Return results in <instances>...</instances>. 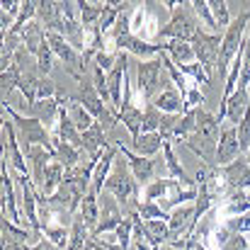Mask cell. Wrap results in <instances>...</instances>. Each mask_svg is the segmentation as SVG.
<instances>
[{
    "mask_svg": "<svg viewBox=\"0 0 250 250\" xmlns=\"http://www.w3.org/2000/svg\"><path fill=\"white\" fill-rule=\"evenodd\" d=\"M114 42H117V49H119V51H129V54H134V56H141V61H144L146 56H156V54L163 51V46L146 44L144 39L134 37L131 32H129V34H122V37H114Z\"/></svg>",
    "mask_w": 250,
    "mask_h": 250,
    "instance_id": "obj_10",
    "label": "cell"
},
{
    "mask_svg": "<svg viewBox=\"0 0 250 250\" xmlns=\"http://www.w3.org/2000/svg\"><path fill=\"white\" fill-rule=\"evenodd\" d=\"M248 166H250V148H248Z\"/></svg>",
    "mask_w": 250,
    "mask_h": 250,
    "instance_id": "obj_38",
    "label": "cell"
},
{
    "mask_svg": "<svg viewBox=\"0 0 250 250\" xmlns=\"http://www.w3.org/2000/svg\"><path fill=\"white\" fill-rule=\"evenodd\" d=\"M194 5V12L204 20V24L209 27V29H214V32H219V27H216V22H214V15H211V7H209V2H192Z\"/></svg>",
    "mask_w": 250,
    "mask_h": 250,
    "instance_id": "obj_34",
    "label": "cell"
},
{
    "mask_svg": "<svg viewBox=\"0 0 250 250\" xmlns=\"http://www.w3.org/2000/svg\"><path fill=\"white\" fill-rule=\"evenodd\" d=\"M117 146H109L107 151H104V156L97 161V167H95V177H92V192L100 197L102 194V189H104V182H107V172H109V167L114 163V158H117Z\"/></svg>",
    "mask_w": 250,
    "mask_h": 250,
    "instance_id": "obj_15",
    "label": "cell"
},
{
    "mask_svg": "<svg viewBox=\"0 0 250 250\" xmlns=\"http://www.w3.org/2000/svg\"><path fill=\"white\" fill-rule=\"evenodd\" d=\"M2 216H10V221H20L17 214V202H15V192H12V180L7 175V158H2Z\"/></svg>",
    "mask_w": 250,
    "mask_h": 250,
    "instance_id": "obj_16",
    "label": "cell"
},
{
    "mask_svg": "<svg viewBox=\"0 0 250 250\" xmlns=\"http://www.w3.org/2000/svg\"><path fill=\"white\" fill-rule=\"evenodd\" d=\"M241 153L238 146V131L236 126H226L219 136V146H216V167H226L236 161V156Z\"/></svg>",
    "mask_w": 250,
    "mask_h": 250,
    "instance_id": "obj_8",
    "label": "cell"
},
{
    "mask_svg": "<svg viewBox=\"0 0 250 250\" xmlns=\"http://www.w3.org/2000/svg\"><path fill=\"white\" fill-rule=\"evenodd\" d=\"M236 131H238V146H241V151H248L250 148V109H248V114L241 119V124L236 126Z\"/></svg>",
    "mask_w": 250,
    "mask_h": 250,
    "instance_id": "obj_33",
    "label": "cell"
},
{
    "mask_svg": "<svg viewBox=\"0 0 250 250\" xmlns=\"http://www.w3.org/2000/svg\"><path fill=\"white\" fill-rule=\"evenodd\" d=\"M161 66L163 61H139L136 63V78H139V92L144 100H153L156 92H161Z\"/></svg>",
    "mask_w": 250,
    "mask_h": 250,
    "instance_id": "obj_6",
    "label": "cell"
},
{
    "mask_svg": "<svg viewBox=\"0 0 250 250\" xmlns=\"http://www.w3.org/2000/svg\"><path fill=\"white\" fill-rule=\"evenodd\" d=\"M122 78H126V54L119 51V59L114 63V68L109 71V78H107V87H109V100L117 109H122Z\"/></svg>",
    "mask_w": 250,
    "mask_h": 250,
    "instance_id": "obj_12",
    "label": "cell"
},
{
    "mask_svg": "<svg viewBox=\"0 0 250 250\" xmlns=\"http://www.w3.org/2000/svg\"><path fill=\"white\" fill-rule=\"evenodd\" d=\"M2 131H5V136H7V151H10V161H12V166L17 167L22 175H27V166H24V161H22L20 151H17V141H15L12 122H2ZM7 151H5V153H7Z\"/></svg>",
    "mask_w": 250,
    "mask_h": 250,
    "instance_id": "obj_20",
    "label": "cell"
},
{
    "mask_svg": "<svg viewBox=\"0 0 250 250\" xmlns=\"http://www.w3.org/2000/svg\"><path fill=\"white\" fill-rule=\"evenodd\" d=\"M54 63V51H51V46H49V42L39 49V54H37V68H39V73L42 76H49L51 73V66Z\"/></svg>",
    "mask_w": 250,
    "mask_h": 250,
    "instance_id": "obj_30",
    "label": "cell"
},
{
    "mask_svg": "<svg viewBox=\"0 0 250 250\" xmlns=\"http://www.w3.org/2000/svg\"><path fill=\"white\" fill-rule=\"evenodd\" d=\"M66 112H68V117L73 119V124L78 126V131L83 134V131H87L92 124H95V119H92V114L85 109V107H81V102H71V104H66Z\"/></svg>",
    "mask_w": 250,
    "mask_h": 250,
    "instance_id": "obj_21",
    "label": "cell"
},
{
    "mask_svg": "<svg viewBox=\"0 0 250 250\" xmlns=\"http://www.w3.org/2000/svg\"><path fill=\"white\" fill-rule=\"evenodd\" d=\"M221 250H248V238H246L243 233H236Z\"/></svg>",
    "mask_w": 250,
    "mask_h": 250,
    "instance_id": "obj_35",
    "label": "cell"
},
{
    "mask_svg": "<svg viewBox=\"0 0 250 250\" xmlns=\"http://www.w3.org/2000/svg\"><path fill=\"white\" fill-rule=\"evenodd\" d=\"M161 144H166V141H163V136L156 131V134H144V136H139V139H136V144H134V148H136L144 158H148V156L158 153Z\"/></svg>",
    "mask_w": 250,
    "mask_h": 250,
    "instance_id": "obj_24",
    "label": "cell"
},
{
    "mask_svg": "<svg viewBox=\"0 0 250 250\" xmlns=\"http://www.w3.org/2000/svg\"><path fill=\"white\" fill-rule=\"evenodd\" d=\"M122 114V124L126 126V131L131 134V144H136V139L141 136V124H144V112L134 104H124L119 109Z\"/></svg>",
    "mask_w": 250,
    "mask_h": 250,
    "instance_id": "obj_17",
    "label": "cell"
},
{
    "mask_svg": "<svg viewBox=\"0 0 250 250\" xmlns=\"http://www.w3.org/2000/svg\"><path fill=\"white\" fill-rule=\"evenodd\" d=\"M87 241H90V236H87L83 219L76 216L73 224H71V241H68V248L66 250H85L87 248Z\"/></svg>",
    "mask_w": 250,
    "mask_h": 250,
    "instance_id": "obj_22",
    "label": "cell"
},
{
    "mask_svg": "<svg viewBox=\"0 0 250 250\" xmlns=\"http://www.w3.org/2000/svg\"><path fill=\"white\" fill-rule=\"evenodd\" d=\"M153 107L161 109L163 114H180V112L187 109V107H185V97H180V92L172 90V87H166V90H161V92L156 95Z\"/></svg>",
    "mask_w": 250,
    "mask_h": 250,
    "instance_id": "obj_14",
    "label": "cell"
},
{
    "mask_svg": "<svg viewBox=\"0 0 250 250\" xmlns=\"http://www.w3.org/2000/svg\"><path fill=\"white\" fill-rule=\"evenodd\" d=\"M161 122H163V112L161 109H156L153 104L146 109V114H144V124H141V131L144 134H156L158 129H161Z\"/></svg>",
    "mask_w": 250,
    "mask_h": 250,
    "instance_id": "obj_26",
    "label": "cell"
},
{
    "mask_svg": "<svg viewBox=\"0 0 250 250\" xmlns=\"http://www.w3.org/2000/svg\"><path fill=\"white\" fill-rule=\"evenodd\" d=\"M104 189L112 192L117 197V202L122 204V211H124V219L126 216H134L139 211V185H136V177L129 175V170L124 163H114V172L107 177L104 182Z\"/></svg>",
    "mask_w": 250,
    "mask_h": 250,
    "instance_id": "obj_1",
    "label": "cell"
},
{
    "mask_svg": "<svg viewBox=\"0 0 250 250\" xmlns=\"http://www.w3.org/2000/svg\"><path fill=\"white\" fill-rule=\"evenodd\" d=\"M226 187L233 192V189H250V166H248V158H236L231 166L226 167H219ZM229 192V194H231Z\"/></svg>",
    "mask_w": 250,
    "mask_h": 250,
    "instance_id": "obj_9",
    "label": "cell"
},
{
    "mask_svg": "<svg viewBox=\"0 0 250 250\" xmlns=\"http://www.w3.org/2000/svg\"><path fill=\"white\" fill-rule=\"evenodd\" d=\"M5 112L7 117H12L20 126V134H22V141H24V148L27 146H46V148H54L51 146V139H49V131L44 129V124L37 119V117H20L7 102H5Z\"/></svg>",
    "mask_w": 250,
    "mask_h": 250,
    "instance_id": "obj_3",
    "label": "cell"
},
{
    "mask_svg": "<svg viewBox=\"0 0 250 250\" xmlns=\"http://www.w3.org/2000/svg\"><path fill=\"white\" fill-rule=\"evenodd\" d=\"M29 112H32L39 122H46V124H49L54 117H59V114H61V107H59L54 100H37V102L32 104V109H29Z\"/></svg>",
    "mask_w": 250,
    "mask_h": 250,
    "instance_id": "obj_23",
    "label": "cell"
},
{
    "mask_svg": "<svg viewBox=\"0 0 250 250\" xmlns=\"http://www.w3.org/2000/svg\"><path fill=\"white\" fill-rule=\"evenodd\" d=\"M163 51L175 59V63H180V68L182 66H192V61L197 59L192 44H187V42H170V44L163 46Z\"/></svg>",
    "mask_w": 250,
    "mask_h": 250,
    "instance_id": "obj_19",
    "label": "cell"
},
{
    "mask_svg": "<svg viewBox=\"0 0 250 250\" xmlns=\"http://www.w3.org/2000/svg\"><path fill=\"white\" fill-rule=\"evenodd\" d=\"M158 34L161 37H172L177 42H192L199 34V27H197V20L192 17V12L182 7V10L175 12V17L167 22Z\"/></svg>",
    "mask_w": 250,
    "mask_h": 250,
    "instance_id": "obj_5",
    "label": "cell"
},
{
    "mask_svg": "<svg viewBox=\"0 0 250 250\" xmlns=\"http://www.w3.org/2000/svg\"><path fill=\"white\" fill-rule=\"evenodd\" d=\"M42 233H44L54 246H59V248H66V241H71L63 226H44V229H42Z\"/></svg>",
    "mask_w": 250,
    "mask_h": 250,
    "instance_id": "obj_31",
    "label": "cell"
},
{
    "mask_svg": "<svg viewBox=\"0 0 250 250\" xmlns=\"http://www.w3.org/2000/svg\"><path fill=\"white\" fill-rule=\"evenodd\" d=\"M73 100H76V102H81V104H85V109H87L92 117H97V119H102V117L107 114V107H102V100H100V95H97L95 85L87 83L85 78L78 83V92L73 95Z\"/></svg>",
    "mask_w": 250,
    "mask_h": 250,
    "instance_id": "obj_11",
    "label": "cell"
},
{
    "mask_svg": "<svg viewBox=\"0 0 250 250\" xmlns=\"http://www.w3.org/2000/svg\"><path fill=\"white\" fill-rule=\"evenodd\" d=\"M221 37L219 34H214V37H209V34H204V32H199L194 39H192V49H194V56L202 61V66H204V71L207 73H211L214 71V66H219V54H221Z\"/></svg>",
    "mask_w": 250,
    "mask_h": 250,
    "instance_id": "obj_7",
    "label": "cell"
},
{
    "mask_svg": "<svg viewBox=\"0 0 250 250\" xmlns=\"http://www.w3.org/2000/svg\"><path fill=\"white\" fill-rule=\"evenodd\" d=\"M172 180H158V182H153V185H148V189H146V202H153V199H158V197H163L167 189H172Z\"/></svg>",
    "mask_w": 250,
    "mask_h": 250,
    "instance_id": "obj_32",
    "label": "cell"
},
{
    "mask_svg": "<svg viewBox=\"0 0 250 250\" xmlns=\"http://www.w3.org/2000/svg\"><path fill=\"white\" fill-rule=\"evenodd\" d=\"M163 151H166V166H167V170L177 177V180H182V185H187V187H194V180H189L187 177V172L182 170V167L177 166V158L172 156V148H170V144H163Z\"/></svg>",
    "mask_w": 250,
    "mask_h": 250,
    "instance_id": "obj_25",
    "label": "cell"
},
{
    "mask_svg": "<svg viewBox=\"0 0 250 250\" xmlns=\"http://www.w3.org/2000/svg\"><path fill=\"white\" fill-rule=\"evenodd\" d=\"M119 148V153L129 161V167L134 170V177H136V182H148L153 175H156V163L151 161V158H144V156H134L124 144H119L117 146Z\"/></svg>",
    "mask_w": 250,
    "mask_h": 250,
    "instance_id": "obj_13",
    "label": "cell"
},
{
    "mask_svg": "<svg viewBox=\"0 0 250 250\" xmlns=\"http://www.w3.org/2000/svg\"><path fill=\"white\" fill-rule=\"evenodd\" d=\"M29 250H61V248H59V246H54L51 241H37Z\"/></svg>",
    "mask_w": 250,
    "mask_h": 250,
    "instance_id": "obj_36",
    "label": "cell"
},
{
    "mask_svg": "<svg viewBox=\"0 0 250 250\" xmlns=\"http://www.w3.org/2000/svg\"><path fill=\"white\" fill-rule=\"evenodd\" d=\"M248 250H250V236H248Z\"/></svg>",
    "mask_w": 250,
    "mask_h": 250,
    "instance_id": "obj_39",
    "label": "cell"
},
{
    "mask_svg": "<svg viewBox=\"0 0 250 250\" xmlns=\"http://www.w3.org/2000/svg\"><path fill=\"white\" fill-rule=\"evenodd\" d=\"M250 22V10H246L238 20H233L231 22V27L226 29V34H224V39H221V54H219V71L224 73L226 71V66L231 63V59L233 56H238V49H243V34H246V27H248Z\"/></svg>",
    "mask_w": 250,
    "mask_h": 250,
    "instance_id": "obj_2",
    "label": "cell"
},
{
    "mask_svg": "<svg viewBox=\"0 0 250 250\" xmlns=\"http://www.w3.org/2000/svg\"><path fill=\"white\" fill-rule=\"evenodd\" d=\"M161 250H177V248H172V246H161Z\"/></svg>",
    "mask_w": 250,
    "mask_h": 250,
    "instance_id": "obj_37",
    "label": "cell"
},
{
    "mask_svg": "<svg viewBox=\"0 0 250 250\" xmlns=\"http://www.w3.org/2000/svg\"><path fill=\"white\" fill-rule=\"evenodd\" d=\"M139 216H141L144 221H156V219L167 221V219H170L166 211H163L161 207H156L153 202H141V204H139Z\"/></svg>",
    "mask_w": 250,
    "mask_h": 250,
    "instance_id": "obj_29",
    "label": "cell"
},
{
    "mask_svg": "<svg viewBox=\"0 0 250 250\" xmlns=\"http://www.w3.org/2000/svg\"><path fill=\"white\" fill-rule=\"evenodd\" d=\"M97 202H100V197L92 189L85 194V199L81 202V219H83L87 231H95L97 224H100V207H97Z\"/></svg>",
    "mask_w": 250,
    "mask_h": 250,
    "instance_id": "obj_18",
    "label": "cell"
},
{
    "mask_svg": "<svg viewBox=\"0 0 250 250\" xmlns=\"http://www.w3.org/2000/svg\"><path fill=\"white\" fill-rule=\"evenodd\" d=\"M122 221H124L122 204L117 202V197H112V192H102L100 194V224L92 231V236H102L107 231H117V226Z\"/></svg>",
    "mask_w": 250,
    "mask_h": 250,
    "instance_id": "obj_4",
    "label": "cell"
},
{
    "mask_svg": "<svg viewBox=\"0 0 250 250\" xmlns=\"http://www.w3.org/2000/svg\"><path fill=\"white\" fill-rule=\"evenodd\" d=\"M209 7H211V15H214V22H216V27L219 29H229L231 27V17H229V2H221V0H214V2H209Z\"/></svg>",
    "mask_w": 250,
    "mask_h": 250,
    "instance_id": "obj_27",
    "label": "cell"
},
{
    "mask_svg": "<svg viewBox=\"0 0 250 250\" xmlns=\"http://www.w3.org/2000/svg\"><path fill=\"white\" fill-rule=\"evenodd\" d=\"M102 10H104V7H100V5H92V2H78L81 22H83L85 29H87V27H92V22L102 17Z\"/></svg>",
    "mask_w": 250,
    "mask_h": 250,
    "instance_id": "obj_28",
    "label": "cell"
}]
</instances>
